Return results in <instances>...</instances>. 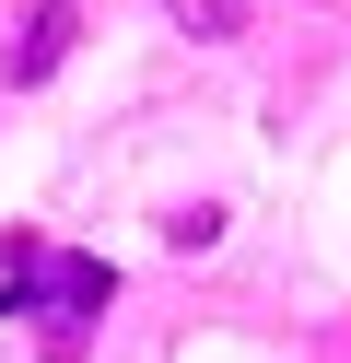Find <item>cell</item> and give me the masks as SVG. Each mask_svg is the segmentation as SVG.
<instances>
[{"label": "cell", "instance_id": "cell-2", "mask_svg": "<svg viewBox=\"0 0 351 363\" xmlns=\"http://www.w3.org/2000/svg\"><path fill=\"white\" fill-rule=\"evenodd\" d=\"M70 35H82V12H70V0H35V12H23V35L0 48V71H12V82H47V71L70 59Z\"/></svg>", "mask_w": 351, "mask_h": 363}, {"label": "cell", "instance_id": "cell-3", "mask_svg": "<svg viewBox=\"0 0 351 363\" xmlns=\"http://www.w3.org/2000/svg\"><path fill=\"white\" fill-rule=\"evenodd\" d=\"M164 12H176V35H234L246 24V0H164Z\"/></svg>", "mask_w": 351, "mask_h": 363}, {"label": "cell", "instance_id": "cell-1", "mask_svg": "<svg viewBox=\"0 0 351 363\" xmlns=\"http://www.w3.org/2000/svg\"><path fill=\"white\" fill-rule=\"evenodd\" d=\"M106 305H117V269H106V258H70V246L12 235V281H0V316H35V328H47V352H70V340H82Z\"/></svg>", "mask_w": 351, "mask_h": 363}]
</instances>
